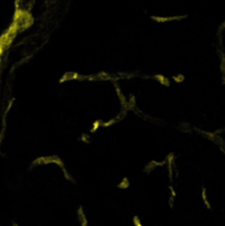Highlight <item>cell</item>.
Instances as JSON below:
<instances>
[{
	"instance_id": "1",
	"label": "cell",
	"mask_w": 225,
	"mask_h": 226,
	"mask_svg": "<svg viewBox=\"0 0 225 226\" xmlns=\"http://www.w3.org/2000/svg\"><path fill=\"white\" fill-rule=\"evenodd\" d=\"M202 199L203 201H204V204H205V206H207V208H211V205H210V203H209V201H207V190L203 188V190H202Z\"/></svg>"
},
{
	"instance_id": "2",
	"label": "cell",
	"mask_w": 225,
	"mask_h": 226,
	"mask_svg": "<svg viewBox=\"0 0 225 226\" xmlns=\"http://www.w3.org/2000/svg\"><path fill=\"white\" fill-rule=\"evenodd\" d=\"M223 83L225 84V75H224V78H223Z\"/></svg>"
}]
</instances>
